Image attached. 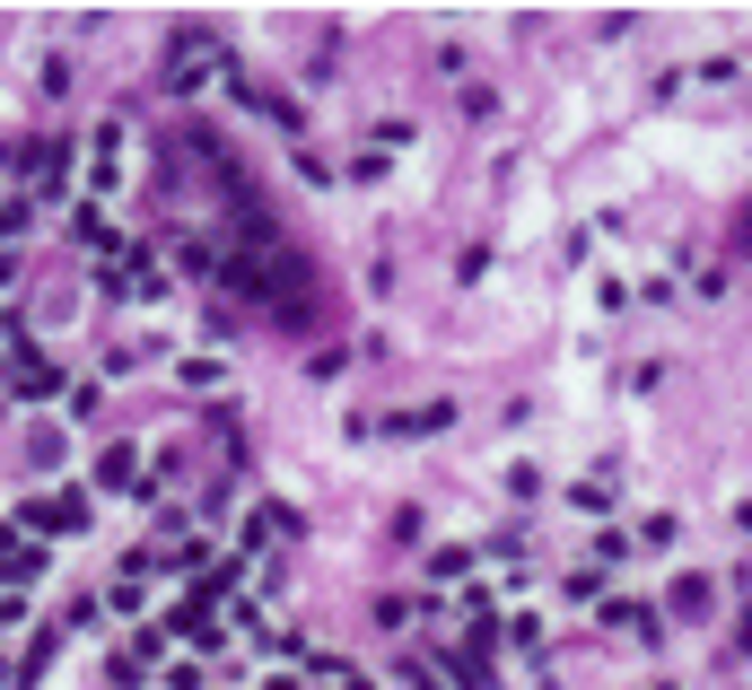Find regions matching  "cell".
<instances>
[{"mask_svg":"<svg viewBox=\"0 0 752 690\" xmlns=\"http://www.w3.org/2000/svg\"><path fill=\"white\" fill-rule=\"evenodd\" d=\"M709 594H718L709 576H674V594H665V603H674V621H709Z\"/></svg>","mask_w":752,"mask_h":690,"instance_id":"obj_1","label":"cell"},{"mask_svg":"<svg viewBox=\"0 0 752 690\" xmlns=\"http://www.w3.org/2000/svg\"><path fill=\"white\" fill-rule=\"evenodd\" d=\"M97 481H106V489H123V481H140V455H131V446H115V455L97 463Z\"/></svg>","mask_w":752,"mask_h":690,"instance_id":"obj_2","label":"cell"}]
</instances>
